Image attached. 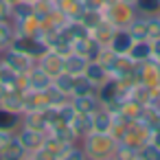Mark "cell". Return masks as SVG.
Instances as JSON below:
<instances>
[{
	"label": "cell",
	"instance_id": "cell-1",
	"mask_svg": "<svg viewBox=\"0 0 160 160\" xmlns=\"http://www.w3.org/2000/svg\"><path fill=\"white\" fill-rule=\"evenodd\" d=\"M79 142L83 147L86 160H112L114 149L118 145V140L112 134H103V132H90Z\"/></svg>",
	"mask_w": 160,
	"mask_h": 160
},
{
	"label": "cell",
	"instance_id": "cell-2",
	"mask_svg": "<svg viewBox=\"0 0 160 160\" xmlns=\"http://www.w3.org/2000/svg\"><path fill=\"white\" fill-rule=\"evenodd\" d=\"M136 16L138 13L134 9V2H125V0H114L112 5H108L103 9V18L108 22H112L116 29H127Z\"/></svg>",
	"mask_w": 160,
	"mask_h": 160
},
{
	"label": "cell",
	"instance_id": "cell-3",
	"mask_svg": "<svg viewBox=\"0 0 160 160\" xmlns=\"http://www.w3.org/2000/svg\"><path fill=\"white\" fill-rule=\"evenodd\" d=\"M123 97H127V92L121 88L118 79H114V77L105 79V81L97 88V99H99V103L105 105V108L112 110V112H116V105H118V101H121Z\"/></svg>",
	"mask_w": 160,
	"mask_h": 160
},
{
	"label": "cell",
	"instance_id": "cell-4",
	"mask_svg": "<svg viewBox=\"0 0 160 160\" xmlns=\"http://www.w3.org/2000/svg\"><path fill=\"white\" fill-rule=\"evenodd\" d=\"M9 48H16L29 57H33L35 62L48 51V44L42 40V38H33V35H16L9 44Z\"/></svg>",
	"mask_w": 160,
	"mask_h": 160
},
{
	"label": "cell",
	"instance_id": "cell-5",
	"mask_svg": "<svg viewBox=\"0 0 160 160\" xmlns=\"http://www.w3.org/2000/svg\"><path fill=\"white\" fill-rule=\"evenodd\" d=\"M151 129L142 123V121H134V123H129L127 125V129H125V134H123V138L118 140V142H125V145H129L132 149H140L142 145H147L149 140H151Z\"/></svg>",
	"mask_w": 160,
	"mask_h": 160
},
{
	"label": "cell",
	"instance_id": "cell-6",
	"mask_svg": "<svg viewBox=\"0 0 160 160\" xmlns=\"http://www.w3.org/2000/svg\"><path fill=\"white\" fill-rule=\"evenodd\" d=\"M0 62H2L7 68H11L13 72H20V75H27L33 66H35V59L16 51V48H5L0 53Z\"/></svg>",
	"mask_w": 160,
	"mask_h": 160
},
{
	"label": "cell",
	"instance_id": "cell-7",
	"mask_svg": "<svg viewBox=\"0 0 160 160\" xmlns=\"http://www.w3.org/2000/svg\"><path fill=\"white\" fill-rule=\"evenodd\" d=\"M134 75H136L138 83H145L149 88H160V62H156L153 57L147 59V62L136 64Z\"/></svg>",
	"mask_w": 160,
	"mask_h": 160
},
{
	"label": "cell",
	"instance_id": "cell-8",
	"mask_svg": "<svg viewBox=\"0 0 160 160\" xmlns=\"http://www.w3.org/2000/svg\"><path fill=\"white\" fill-rule=\"evenodd\" d=\"M16 136H18V140H20L22 147H24L27 158H31V156L44 145V140H46V134H44V132H38V129H31V127H24V125H20V127L16 129Z\"/></svg>",
	"mask_w": 160,
	"mask_h": 160
},
{
	"label": "cell",
	"instance_id": "cell-9",
	"mask_svg": "<svg viewBox=\"0 0 160 160\" xmlns=\"http://www.w3.org/2000/svg\"><path fill=\"white\" fill-rule=\"evenodd\" d=\"M35 64H38L44 72H48L51 77H57L59 72H64V55H59V53L53 51V48H48Z\"/></svg>",
	"mask_w": 160,
	"mask_h": 160
},
{
	"label": "cell",
	"instance_id": "cell-10",
	"mask_svg": "<svg viewBox=\"0 0 160 160\" xmlns=\"http://www.w3.org/2000/svg\"><path fill=\"white\" fill-rule=\"evenodd\" d=\"M123 118H127L129 123H134V121H140L142 118V112H145V105L142 103H138V101H134L129 94L127 97H123L121 99V103H118V110H116Z\"/></svg>",
	"mask_w": 160,
	"mask_h": 160
},
{
	"label": "cell",
	"instance_id": "cell-11",
	"mask_svg": "<svg viewBox=\"0 0 160 160\" xmlns=\"http://www.w3.org/2000/svg\"><path fill=\"white\" fill-rule=\"evenodd\" d=\"M134 68H136V62H134L129 55H116V59L110 64L108 72H110V77H114V79H123V77H127V75H134Z\"/></svg>",
	"mask_w": 160,
	"mask_h": 160
},
{
	"label": "cell",
	"instance_id": "cell-12",
	"mask_svg": "<svg viewBox=\"0 0 160 160\" xmlns=\"http://www.w3.org/2000/svg\"><path fill=\"white\" fill-rule=\"evenodd\" d=\"M51 83H53V77L44 72L38 64L27 72V90H46L51 88Z\"/></svg>",
	"mask_w": 160,
	"mask_h": 160
},
{
	"label": "cell",
	"instance_id": "cell-13",
	"mask_svg": "<svg viewBox=\"0 0 160 160\" xmlns=\"http://www.w3.org/2000/svg\"><path fill=\"white\" fill-rule=\"evenodd\" d=\"M46 108H48V99L44 90H24V112H42Z\"/></svg>",
	"mask_w": 160,
	"mask_h": 160
},
{
	"label": "cell",
	"instance_id": "cell-14",
	"mask_svg": "<svg viewBox=\"0 0 160 160\" xmlns=\"http://www.w3.org/2000/svg\"><path fill=\"white\" fill-rule=\"evenodd\" d=\"M13 29L16 35H33V38H42V22L35 16H29L24 20H13Z\"/></svg>",
	"mask_w": 160,
	"mask_h": 160
},
{
	"label": "cell",
	"instance_id": "cell-15",
	"mask_svg": "<svg viewBox=\"0 0 160 160\" xmlns=\"http://www.w3.org/2000/svg\"><path fill=\"white\" fill-rule=\"evenodd\" d=\"M112 116L114 112L108 110L105 105H99L94 112H92V132H103V134H110V127H112Z\"/></svg>",
	"mask_w": 160,
	"mask_h": 160
},
{
	"label": "cell",
	"instance_id": "cell-16",
	"mask_svg": "<svg viewBox=\"0 0 160 160\" xmlns=\"http://www.w3.org/2000/svg\"><path fill=\"white\" fill-rule=\"evenodd\" d=\"M127 55H129L136 64L147 62V59L153 57V42H151V40H134V44H132V48H129Z\"/></svg>",
	"mask_w": 160,
	"mask_h": 160
},
{
	"label": "cell",
	"instance_id": "cell-17",
	"mask_svg": "<svg viewBox=\"0 0 160 160\" xmlns=\"http://www.w3.org/2000/svg\"><path fill=\"white\" fill-rule=\"evenodd\" d=\"M134 44V38L129 35L127 29H116V33L112 35V42H110V48L116 53V55H127L129 48Z\"/></svg>",
	"mask_w": 160,
	"mask_h": 160
},
{
	"label": "cell",
	"instance_id": "cell-18",
	"mask_svg": "<svg viewBox=\"0 0 160 160\" xmlns=\"http://www.w3.org/2000/svg\"><path fill=\"white\" fill-rule=\"evenodd\" d=\"M114 33H116V27L103 18V20H101V22L90 31V38H92V40H97L101 46H110V42H112V35H114Z\"/></svg>",
	"mask_w": 160,
	"mask_h": 160
},
{
	"label": "cell",
	"instance_id": "cell-19",
	"mask_svg": "<svg viewBox=\"0 0 160 160\" xmlns=\"http://www.w3.org/2000/svg\"><path fill=\"white\" fill-rule=\"evenodd\" d=\"M0 108H5L9 112H16V114H22L24 112V92L9 90L2 99H0Z\"/></svg>",
	"mask_w": 160,
	"mask_h": 160
},
{
	"label": "cell",
	"instance_id": "cell-20",
	"mask_svg": "<svg viewBox=\"0 0 160 160\" xmlns=\"http://www.w3.org/2000/svg\"><path fill=\"white\" fill-rule=\"evenodd\" d=\"M88 66V57L86 55H79V53H68L64 55V72L68 75H81Z\"/></svg>",
	"mask_w": 160,
	"mask_h": 160
},
{
	"label": "cell",
	"instance_id": "cell-21",
	"mask_svg": "<svg viewBox=\"0 0 160 160\" xmlns=\"http://www.w3.org/2000/svg\"><path fill=\"white\" fill-rule=\"evenodd\" d=\"M83 75L99 88L105 79H110V72H108V68L101 64V62H97V59H90L88 62V66H86V70H83Z\"/></svg>",
	"mask_w": 160,
	"mask_h": 160
},
{
	"label": "cell",
	"instance_id": "cell-22",
	"mask_svg": "<svg viewBox=\"0 0 160 160\" xmlns=\"http://www.w3.org/2000/svg\"><path fill=\"white\" fill-rule=\"evenodd\" d=\"M55 7L64 13L66 20H79V16L86 9L81 0H55Z\"/></svg>",
	"mask_w": 160,
	"mask_h": 160
},
{
	"label": "cell",
	"instance_id": "cell-23",
	"mask_svg": "<svg viewBox=\"0 0 160 160\" xmlns=\"http://www.w3.org/2000/svg\"><path fill=\"white\" fill-rule=\"evenodd\" d=\"M70 103L75 108V112L79 114H92L101 103L97 99V94H86V97H70Z\"/></svg>",
	"mask_w": 160,
	"mask_h": 160
},
{
	"label": "cell",
	"instance_id": "cell-24",
	"mask_svg": "<svg viewBox=\"0 0 160 160\" xmlns=\"http://www.w3.org/2000/svg\"><path fill=\"white\" fill-rule=\"evenodd\" d=\"M86 94H97V86H94L83 72H81V75H75L70 97H86Z\"/></svg>",
	"mask_w": 160,
	"mask_h": 160
},
{
	"label": "cell",
	"instance_id": "cell-25",
	"mask_svg": "<svg viewBox=\"0 0 160 160\" xmlns=\"http://www.w3.org/2000/svg\"><path fill=\"white\" fill-rule=\"evenodd\" d=\"M22 125H24V127H31V129H38V132L48 134V123H46L44 110H42V112H24V114H22Z\"/></svg>",
	"mask_w": 160,
	"mask_h": 160
},
{
	"label": "cell",
	"instance_id": "cell-26",
	"mask_svg": "<svg viewBox=\"0 0 160 160\" xmlns=\"http://www.w3.org/2000/svg\"><path fill=\"white\" fill-rule=\"evenodd\" d=\"M20 158H27V151H24L22 142L18 140V136L13 134V138L7 142V147L0 151V160H20Z\"/></svg>",
	"mask_w": 160,
	"mask_h": 160
},
{
	"label": "cell",
	"instance_id": "cell-27",
	"mask_svg": "<svg viewBox=\"0 0 160 160\" xmlns=\"http://www.w3.org/2000/svg\"><path fill=\"white\" fill-rule=\"evenodd\" d=\"M70 127L75 129V134H77V138L81 140L83 136H88L90 132H92V114H75V118L70 121Z\"/></svg>",
	"mask_w": 160,
	"mask_h": 160
},
{
	"label": "cell",
	"instance_id": "cell-28",
	"mask_svg": "<svg viewBox=\"0 0 160 160\" xmlns=\"http://www.w3.org/2000/svg\"><path fill=\"white\" fill-rule=\"evenodd\" d=\"M151 132H158L160 129V105L158 103H149L145 105V112H142V118H140Z\"/></svg>",
	"mask_w": 160,
	"mask_h": 160
},
{
	"label": "cell",
	"instance_id": "cell-29",
	"mask_svg": "<svg viewBox=\"0 0 160 160\" xmlns=\"http://www.w3.org/2000/svg\"><path fill=\"white\" fill-rule=\"evenodd\" d=\"M22 125V114L9 112L5 108H0V129H7V132H16Z\"/></svg>",
	"mask_w": 160,
	"mask_h": 160
},
{
	"label": "cell",
	"instance_id": "cell-30",
	"mask_svg": "<svg viewBox=\"0 0 160 160\" xmlns=\"http://www.w3.org/2000/svg\"><path fill=\"white\" fill-rule=\"evenodd\" d=\"M134 9L138 16H158L160 0H134Z\"/></svg>",
	"mask_w": 160,
	"mask_h": 160
},
{
	"label": "cell",
	"instance_id": "cell-31",
	"mask_svg": "<svg viewBox=\"0 0 160 160\" xmlns=\"http://www.w3.org/2000/svg\"><path fill=\"white\" fill-rule=\"evenodd\" d=\"M127 31H129V35H132L134 40H149V38H147V20H145V16H136V18L129 22Z\"/></svg>",
	"mask_w": 160,
	"mask_h": 160
},
{
	"label": "cell",
	"instance_id": "cell-32",
	"mask_svg": "<svg viewBox=\"0 0 160 160\" xmlns=\"http://www.w3.org/2000/svg\"><path fill=\"white\" fill-rule=\"evenodd\" d=\"M29 16H33V2H29V0H16L11 5V20H24Z\"/></svg>",
	"mask_w": 160,
	"mask_h": 160
},
{
	"label": "cell",
	"instance_id": "cell-33",
	"mask_svg": "<svg viewBox=\"0 0 160 160\" xmlns=\"http://www.w3.org/2000/svg\"><path fill=\"white\" fill-rule=\"evenodd\" d=\"M101 20H103V11H99V9H83V13L79 16V22H81L88 31H92Z\"/></svg>",
	"mask_w": 160,
	"mask_h": 160
},
{
	"label": "cell",
	"instance_id": "cell-34",
	"mask_svg": "<svg viewBox=\"0 0 160 160\" xmlns=\"http://www.w3.org/2000/svg\"><path fill=\"white\" fill-rule=\"evenodd\" d=\"M44 92H46V99H48V105H51V108H59V105H64V103L70 101V97H68L66 92L57 90L53 83H51V88H46Z\"/></svg>",
	"mask_w": 160,
	"mask_h": 160
},
{
	"label": "cell",
	"instance_id": "cell-35",
	"mask_svg": "<svg viewBox=\"0 0 160 160\" xmlns=\"http://www.w3.org/2000/svg\"><path fill=\"white\" fill-rule=\"evenodd\" d=\"M127 125H129V121H127V118H123L118 112H114V116H112V127H110V134H112L116 140H121V138H123V134H125V129H127Z\"/></svg>",
	"mask_w": 160,
	"mask_h": 160
},
{
	"label": "cell",
	"instance_id": "cell-36",
	"mask_svg": "<svg viewBox=\"0 0 160 160\" xmlns=\"http://www.w3.org/2000/svg\"><path fill=\"white\" fill-rule=\"evenodd\" d=\"M136 160H160V147H156L151 140L147 145H142L136 151Z\"/></svg>",
	"mask_w": 160,
	"mask_h": 160
},
{
	"label": "cell",
	"instance_id": "cell-37",
	"mask_svg": "<svg viewBox=\"0 0 160 160\" xmlns=\"http://www.w3.org/2000/svg\"><path fill=\"white\" fill-rule=\"evenodd\" d=\"M72 79H75V75L59 72L57 77H53V86H55L57 90H62V92H66V94L70 97V92H72Z\"/></svg>",
	"mask_w": 160,
	"mask_h": 160
},
{
	"label": "cell",
	"instance_id": "cell-38",
	"mask_svg": "<svg viewBox=\"0 0 160 160\" xmlns=\"http://www.w3.org/2000/svg\"><path fill=\"white\" fill-rule=\"evenodd\" d=\"M16 38V29H13V20H0V42L7 48L11 44V40Z\"/></svg>",
	"mask_w": 160,
	"mask_h": 160
},
{
	"label": "cell",
	"instance_id": "cell-39",
	"mask_svg": "<svg viewBox=\"0 0 160 160\" xmlns=\"http://www.w3.org/2000/svg\"><path fill=\"white\" fill-rule=\"evenodd\" d=\"M147 20V38L153 42L160 38V16H145Z\"/></svg>",
	"mask_w": 160,
	"mask_h": 160
},
{
	"label": "cell",
	"instance_id": "cell-40",
	"mask_svg": "<svg viewBox=\"0 0 160 160\" xmlns=\"http://www.w3.org/2000/svg\"><path fill=\"white\" fill-rule=\"evenodd\" d=\"M114 158H118V160H136V149H132L125 142H118L116 149H114Z\"/></svg>",
	"mask_w": 160,
	"mask_h": 160
},
{
	"label": "cell",
	"instance_id": "cell-41",
	"mask_svg": "<svg viewBox=\"0 0 160 160\" xmlns=\"http://www.w3.org/2000/svg\"><path fill=\"white\" fill-rule=\"evenodd\" d=\"M112 2H114V0H83V7L86 9H99V11H103Z\"/></svg>",
	"mask_w": 160,
	"mask_h": 160
},
{
	"label": "cell",
	"instance_id": "cell-42",
	"mask_svg": "<svg viewBox=\"0 0 160 160\" xmlns=\"http://www.w3.org/2000/svg\"><path fill=\"white\" fill-rule=\"evenodd\" d=\"M0 20H11V2L0 0Z\"/></svg>",
	"mask_w": 160,
	"mask_h": 160
},
{
	"label": "cell",
	"instance_id": "cell-43",
	"mask_svg": "<svg viewBox=\"0 0 160 160\" xmlns=\"http://www.w3.org/2000/svg\"><path fill=\"white\" fill-rule=\"evenodd\" d=\"M13 134L16 132H7V129H0V151H2L5 147H7V142L13 138Z\"/></svg>",
	"mask_w": 160,
	"mask_h": 160
},
{
	"label": "cell",
	"instance_id": "cell-44",
	"mask_svg": "<svg viewBox=\"0 0 160 160\" xmlns=\"http://www.w3.org/2000/svg\"><path fill=\"white\" fill-rule=\"evenodd\" d=\"M153 59H156V62H160V38H158V40H153Z\"/></svg>",
	"mask_w": 160,
	"mask_h": 160
},
{
	"label": "cell",
	"instance_id": "cell-45",
	"mask_svg": "<svg viewBox=\"0 0 160 160\" xmlns=\"http://www.w3.org/2000/svg\"><path fill=\"white\" fill-rule=\"evenodd\" d=\"M151 142H153V145H156V147H160V129H158V132H153V134H151Z\"/></svg>",
	"mask_w": 160,
	"mask_h": 160
},
{
	"label": "cell",
	"instance_id": "cell-46",
	"mask_svg": "<svg viewBox=\"0 0 160 160\" xmlns=\"http://www.w3.org/2000/svg\"><path fill=\"white\" fill-rule=\"evenodd\" d=\"M7 92H9V90H7V88H5V86H2V83H0V99H2V97H5V94H7Z\"/></svg>",
	"mask_w": 160,
	"mask_h": 160
},
{
	"label": "cell",
	"instance_id": "cell-47",
	"mask_svg": "<svg viewBox=\"0 0 160 160\" xmlns=\"http://www.w3.org/2000/svg\"><path fill=\"white\" fill-rule=\"evenodd\" d=\"M5 48H7V46H5V44H2V42H0V53H2V51H5Z\"/></svg>",
	"mask_w": 160,
	"mask_h": 160
},
{
	"label": "cell",
	"instance_id": "cell-48",
	"mask_svg": "<svg viewBox=\"0 0 160 160\" xmlns=\"http://www.w3.org/2000/svg\"><path fill=\"white\" fill-rule=\"evenodd\" d=\"M125 2H134V0H125Z\"/></svg>",
	"mask_w": 160,
	"mask_h": 160
},
{
	"label": "cell",
	"instance_id": "cell-49",
	"mask_svg": "<svg viewBox=\"0 0 160 160\" xmlns=\"http://www.w3.org/2000/svg\"><path fill=\"white\" fill-rule=\"evenodd\" d=\"M9 2H11V5H13V2H16V0H9Z\"/></svg>",
	"mask_w": 160,
	"mask_h": 160
},
{
	"label": "cell",
	"instance_id": "cell-50",
	"mask_svg": "<svg viewBox=\"0 0 160 160\" xmlns=\"http://www.w3.org/2000/svg\"><path fill=\"white\" fill-rule=\"evenodd\" d=\"M29 2H35V0H29Z\"/></svg>",
	"mask_w": 160,
	"mask_h": 160
},
{
	"label": "cell",
	"instance_id": "cell-51",
	"mask_svg": "<svg viewBox=\"0 0 160 160\" xmlns=\"http://www.w3.org/2000/svg\"><path fill=\"white\" fill-rule=\"evenodd\" d=\"M158 16H160V13H158Z\"/></svg>",
	"mask_w": 160,
	"mask_h": 160
}]
</instances>
